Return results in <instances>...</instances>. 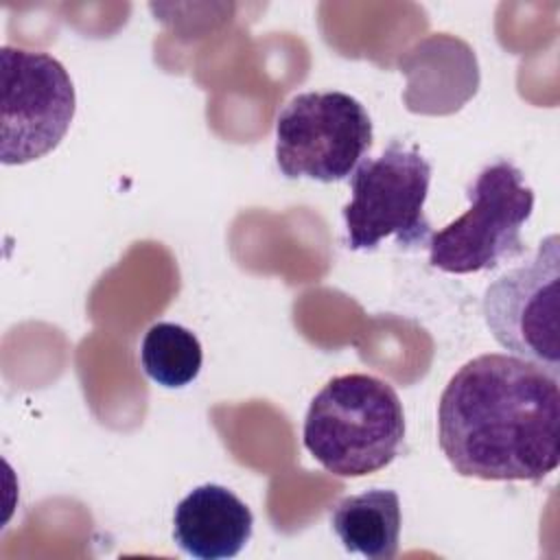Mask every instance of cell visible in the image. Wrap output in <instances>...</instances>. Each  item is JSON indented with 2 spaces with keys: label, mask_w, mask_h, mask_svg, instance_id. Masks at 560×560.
Listing matches in <instances>:
<instances>
[{
  "label": "cell",
  "mask_w": 560,
  "mask_h": 560,
  "mask_svg": "<svg viewBox=\"0 0 560 560\" xmlns=\"http://www.w3.org/2000/svg\"><path fill=\"white\" fill-rule=\"evenodd\" d=\"M140 363L153 383L177 389L199 376L203 350L197 335L188 328L173 322H158L142 337Z\"/></svg>",
  "instance_id": "10"
},
{
  "label": "cell",
  "mask_w": 560,
  "mask_h": 560,
  "mask_svg": "<svg viewBox=\"0 0 560 560\" xmlns=\"http://www.w3.org/2000/svg\"><path fill=\"white\" fill-rule=\"evenodd\" d=\"M438 444L481 481H542L560 462V378L514 354L466 361L438 402Z\"/></svg>",
  "instance_id": "1"
},
{
  "label": "cell",
  "mask_w": 560,
  "mask_h": 560,
  "mask_svg": "<svg viewBox=\"0 0 560 560\" xmlns=\"http://www.w3.org/2000/svg\"><path fill=\"white\" fill-rule=\"evenodd\" d=\"M494 341L560 378V238L545 236L536 252L492 280L481 298Z\"/></svg>",
  "instance_id": "6"
},
{
  "label": "cell",
  "mask_w": 560,
  "mask_h": 560,
  "mask_svg": "<svg viewBox=\"0 0 560 560\" xmlns=\"http://www.w3.org/2000/svg\"><path fill=\"white\" fill-rule=\"evenodd\" d=\"M468 210L429 238V262L444 273L492 271L525 254L521 232L534 190L510 160L486 164L466 186Z\"/></svg>",
  "instance_id": "3"
},
{
  "label": "cell",
  "mask_w": 560,
  "mask_h": 560,
  "mask_svg": "<svg viewBox=\"0 0 560 560\" xmlns=\"http://www.w3.org/2000/svg\"><path fill=\"white\" fill-rule=\"evenodd\" d=\"M368 109L339 90L302 92L276 118V164L289 179L343 182L372 149Z\"/></svg>",
  "instance_id": "5"
},
{
  "label": "cell",
  "mask_w": 560,
  "mask_h": 560,
  "mask_svg": "<svg viewBox=\"0 0 560 560\" xmlns=\"http://www.w3.org/2000/svg\"><path fill=\"white\" fill-rule=\"evenodd\" d=\"M405 411L396 389L372 374L332 376L311 400L302 442L335 477H365L389 466L405 446Z\"/></svg>",
  "instance_id": "2"
},
{
  "label": "cell",
  "mask_w": 560,
  "mask_h": 560,
  "mask_svg": "<svg viewBox=\"0 0 560 560\" xmlns=\"http://www.w3.org/2000/svg\"><path fill=\"white\" fill-rule=\"evenodd\" d=\"M0 160L26 164L50 153L68 133L77 109L72 79L61 61L39 50L2 46Z\"/></svg>",
  "instance_id": "7"
},
{
  "label": "cell",
  "mask_w": 560,
  "mask_h": 560,
  "mask_svg": "<svg viewBox=\"0 0 560 560\" xmlns=\"http://www.w3.org/2000/svg\"><path fill=\"white\" fill-rule=\"evenodd\" d=\"M431 175L429 160L398 140L376 158H363L350 175L352 197L341 208L348 249H376L389 236L400 247H427L433 234L424 214Z\"/></svg>",
  "instance_id": "4"
},
{
  "label": "cell",
  "mask_w": 560,
  "mask_h": 560,
  "mask_svg": "<svg viewBox=\"0 0 560 560\" xmlns=\"http://www.w3.org/2000/svg\"><path fill=\"white\" fill-rule=\"evenodd\" d=\"M254 532V514L232 490L219 483L192 488L173 512L175 545L199 560H225L241 553Z\"/></svg>",
  "instance_id": "8"
},
{
  "label": "cell",
  "mask_w": 560,
  "mask_h": 560,
  "mask_svg": "<svg viewBox=\"0 0 560 560\" xmlns=\"http://www.w3.org/2000/svg\"><path fill=\"white\" fill-rule=\"evenodd\" d=\"M400 499L389 488H370L339 499L330 527L348 553L368 560H392L400 542Z\"/></svg>",
  "instance_id": "9"
}]
</instances>
